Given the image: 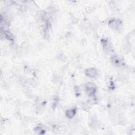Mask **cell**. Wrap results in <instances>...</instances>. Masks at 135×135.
Instances as JSON below:
<instances>
[{
  "label": "cell",
  "mask_w": 135,
  "mask_h": 135,
  "mask_svg": "<svg viewBox=\"0 0 135 135\" xmlns=\"http://www.w3.org/2000/svg\"><path fill=\"white\" fill-rule=\"evenodd\" d=\"M76 112H77V110L76 108H73V109H69L68 110L66 111V116L67 117H68L70 119L72 118L76 114Z\"/></svg>",
  "instance_id": "277c9868"
},
{
  "label": "cell",
  "mask_w": 135,
  "mask_h": 135,
  "mask_svg": "<svg viewBox=\"0 0 135 135\" xmlns=\"http://www.w3.org/2000/svg\"><path fill=\"white\" fill-rule=\"evenodd\" d=\"M93 84H91V85H90V83L88 84V85H87L86 86V92L90 96H93L96 92V88L93 87Z\"/></svg>",
  "instance_id": "3957f363"
},
{
  "label": "cell",
  "mask_w": 135,
  "mask_h": 135,
  "mask_svg": "<svg viewBox=\"0 0 135 135\" xmlns=\"http://www.w3.org/2000/svg\"><path fill=\"white\" fill-rule=\"evenodd\" d=\"M4 35L6 38L9 40H13L14 36L13 34L9 31H5L4 32Z\"/></svg>",
  "instance_id": "8992f818"
},
{
  "label": "cell",
  "mask_w": 135,
  "mask_h": 135,
  "mask_svg": "<svg viewBox=\"0 0 135 135\" xmlns=\"http://www.w3.org/2000/svg\"><path fill=\"white\" fill-rule=\"evenodd\" d=\"M85 74L88 77L94 78L97 76L98 72H97V71L94 68H89L86 71Z\"/></svg>",
  "instance_id": "7a4b0ae2"
},
{
  "label": "cell",
  "mask_w": 135,
  "mask_h": 135,
  "mask_svg": "<svg viewBox=\"0 0 135 135\" xmlns=\"http://www.w3.org/2000/svg\"><path fill=\"white\" fill-rule=\"evenodd\" d=\"M112 62L115 65L117 66H120L123 65V61L121 59H120L117 57H113L111 58Z\"/></svg>",
  "instance_id": "5b68a950"
},
{
  "label": "cell",
  "mask_w": 135,
  "mask_h": 135,
  "mask_svg": "<svg viewBox=\"0 0 135 135\" xmlns=\"http://www.w3.org/2000/svg\"><path fill=\"white\" fill-rule=\"evenodd\" d=\"M35 130V131H36L37 133H42V131H44L43 127L42 126H37L36 127Z\"/></svg>",
  "instance_id": "52a82bcc"
},
{
  "label": "cell",
  "mask_w": 135,
  "mask_h": 135,
  "mask_svg": "<svg viewBox=\"0 0 135 135\" xmlns=\"http://www.w3.org/2000/svg\"><path fill=\"white\" fill-rule=\"evenodd\" d=\"M109 26L113 29L119 30L122 26V23L118 20H112L109 21Z\"/></svg>",
  "instance_id": "6da1fadb"
}]
</instances>
